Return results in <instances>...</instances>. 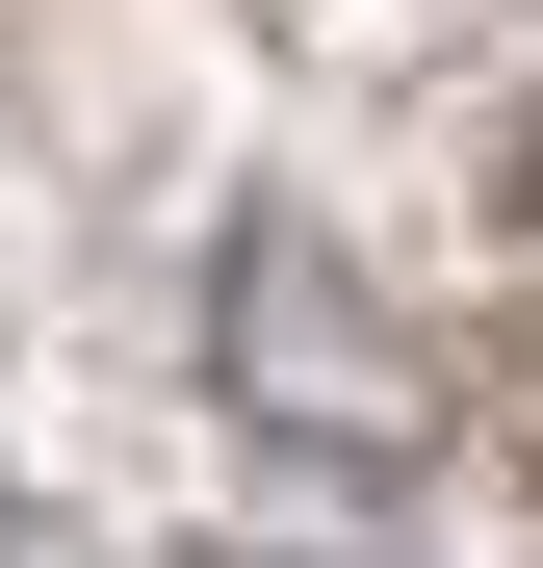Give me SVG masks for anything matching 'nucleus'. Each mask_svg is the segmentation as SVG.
Instances as JSON below:
<instances>
[{"label":"nucleus","instance_id":"nucleus-1","mask_svg":"<svg viewBox=\"0 0 543 568\" xmlns=\"http://www.w3.org/2000/svg\"><path fill=\"white\" fill-rule=\"evenodd\" d=\"M233 388L285 414L311 465H414V439H440V388H414V336H362V284H336V258H285V233L233 258Z\"/></svg>","mask_w":543,"mask_h":568}]
</instances>
